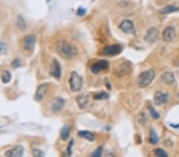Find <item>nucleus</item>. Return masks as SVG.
<instances>
[{"instance_id":"1","label":"nucleus","mask_w":179,"mask_h":157,"mask_svg":"<svg viewBox=\"0 0 179 157\" xmlns=\"http://www.w3.org/2000/svg\"><path fill=\"white\" fill-rule=\"evenodd\" d=\"M56 48L58 54L65 59H72L77 56V49L75 45H73L66 40H60L57 43Z\"/></svg>"},{"instance_id":"2","label":"nucleus","mask_w":179,"mask_h":157,"mask_svg":"<svg viewBox=\"0 0 179 157\" xmlns=\"http://www.w3.org/2000/svg\"><path fill=\"white\" fill-rule=\"evenodd\" d=\"M70 89L73 92H78L82 90L84 86L83 78L76 71H73L70 75Z\"/></svg>"},{"instance_id":"3","label":"nucleus","mask_w":179,"mask_h":157,"mask_svg":"<svg viewBox=\"0 0 179 157\" xmlns=\"http://www.w3.org/2000/svg\"><path fill=\"white\" fill-rule=\"evenodd\" d=\"M155 77V72L153 70H148V71H143L140 73L138 78V83L140 87H145L148 86L150 82L154 80Z\"/></svg>"},{"instance_id":"4","label":"nucleus","mask_w":179,"mask_h":157,"mask_svg":"<svg viewBox=\"0 0 179 157\" xmlns=\"http://www.w3.org/2000/svg\"><path fill=\"white\" fill-rule=\"evenodd\" d=\"M123 48L120 44H112L103 48L102 54L104 56H116L122 52Z\"/></svg>"},{"instance_id":"5","label":"nucleus","mask_w":179,"mask_h":157,"mask_svg":"<svg viewBox=\"0 0 179 157\" xmlns=\"http://www.w3.org/2000/svg\"><path fill=\"white\" fill-rule=\"evenodd\" d=\"M24 149L23 146L16 145L10 149L7 150L5 153L6 157H24Z\"/></svg>"},{"instance_id":"6","label":"nucleus","mask_w":179,"mask_h":157,"mask_svg":"<svg viewBox=\"0 0 179 157\" xmlns=\"http://www.w3.org/2000/svg\"><path fill=\"white\" fill-rule=\"evenodd\" d=\"M108 67H109V62L105 59H102L93 63L91 66V71L94 74H98L101 71V70H106L108 68Z\"/></svg>"},{"instance_id":"7","label":"nucleus","mask_w":179,"mask_h":157,"mask_svg":"<svg viewBox=\"0 0 179 157\" xmlns=\"http://www.w3.org/2000/svg\"><path fill=\"white\" fill-rule=\"evenodd\" d=\"M37 38L34 34H29L25 36L23 41L24 48L27 51H32L34 49L35 44H36Z\"/></svg>"},{"instance_id":"8","label":"nucleus","mask_w":179,"mask_h":157,"mask_svg":"<svg viewBox=\"0 0 179 157\" xmlns=\"http://www.w3.org/2000/svg\"><path fill=\"white\" fill-rule=\"evenodd\" d=\"M52 65V68L50 70V75L56 79H60L62 76V67L60 62L57 59H54Z\"/></svg>"},{"instance_id":"9","label":"nucleus","mask_w":179,"mask_h":157,"mask_svg":"<svg viewBox=\"0 0 179 157\" xmlns=\"http://www.w3.org/2000/svg\"><path fill=\"white\" fill-rule=\"evenodd\" d=\"M119 28H120L122 31H123L126 33H131V34H135V26H134V24H133V22L131 20H123L120 23Z\"/></svg>"},{"instance_id":"10","label":"nucleus","mask_w":179,"mask_h":157,"mask_svg":"<svg viewBox=\"0 0 179 157\" xmlns=\"http://www.w3.org/2000/svg\"><path fill=\"white\" fill-rule=\"evenodd\" d=\"M169 100V94L166 93H163L162 91L155 92L154 96V104L157 105H161L166 103Z\"/></svg>"},{"instance_id":"11","label":"nucleus","mask_w":179,"mask_h":157,"mask_svg":"<svg viewBox=\"0 0 179 157\" xmlns=\"http://www.w3.org/2000/svg\"><path fill=\"white\" fill-rule=\"evenodd\" d=\"M49 89L48 83H42L38 87L36 90V93L34 94V99L37 101H42L44 99L45 94Z\"/></svg>"},{"instance_id":"12","label":"nucleus","mask_w":179,"mask_h":157,"mask_svg":"<svg viewBox=\"0 0 179 157\" xmlns=\"http://www.w3.org/2000/svg\"><path fill=\"white\" fill-rule=\"evenodd\" d=\"M131 70V65L128 63H123L119 64L117 67H115L114 74L119 77L123 76V75L128 74Z\"/></svg>"},{"instance_id":"13","label":"nucleus","mask_w":179,"mask_h":157,"mask_svg":"<svg viewBox=\"0 0 179 157\" xmlns=\"http://www.w3.org/2000/svg\"><path fill=\"white\" fill-rule=\"evenodd\" d=\"M158 36V30L154 27H151L147 30L146 35L144 36V39L146 41L149 43L155 42Z\"/></svg>"},{"instance_id":"14","label":"nucleus","mask_w":179,"mask_h":157,"mask_svg":"<svg viewBox=\"0 0 179 157\" xmlns=\"http://www.w3.org/2000/svg\"><path fill=\"white\" fill-rule=\"evenodd\" d=\"M176 36V32L174 28L172 26L166 27L162 33V38L166 42H170L174 39Z\"/></svg>"},{"instance_id":"15","label":"nucleus","mask_w":179,"mask_h":157,"mask_svg":"<svg viewBox=\"0 0 179 157\" xmlns=\"http://www.w3.org/2000/svg\"><path fill=\"white\" fill-rule=\"evenodd\" d=\"M64 105H65V100L62 98H56L51 101L50 107L53 111L58 113L63 109Z\"/></svg>"},{"instance_id":"16","label":"nucleus","mask_w":179,"mask_h":157,"mask_svg":"<svg viewBox=\"0 0 179 157\" xmlns=\"http://www.w3.org/2000/svg\"><path fill=\"white\" fill-rule=\"evenodd\" d=\"M161 79L166 84H173L175 82V77L173 73L170 71H166L161 75Z\"/></svg>"},{"instance_id":"17","label":"nucleus","mask_w":179,"mask_h":157,"mask_svg":"<svg viewBox=\"0 0 179 157\" xmlns=\"http://www.w3.org/2000/svg\"><path fill=\"white\" fill-rule=\"evenodd\" d=\"M76 101H77V103L80 109H85L89 102V95L81 94L77 97Z\"/></svg>"},{"instance_id":"18","label":"nucleus","mask_w":179,"mask_h":157,"mask_svg":"<svg viewBox=\"0 0 179 157\" xmlns=\"http://www.w3.org/2000/svg\"><path fill=\"white\" fill-rule=\"evenodd\" d=\"M70 132H71V126L70 124H66L64 125L63 128L61 129L60 132V137L62 140H67L70 136Z\"/></svg>"},{"instance_id":"19","label":"nucleus","mask_w":179,"mask_h":157,"mask_svg":"<svg viewBox=\"0 0 179 157\" xmlns=\"http://www.w3.org/2000/svg\"><path fill=\"white\" fill-rule=\"evenodd\" d=\"M179 10V7L177 6H173V5H168V6H164L162 9L159 10L160 13L162 14H169L173 12H177Z\"/></svg>"},{"instance_id":"20","label":"nucleus","mask_w":179,"mask_h":157,"mask_svg":"<svg viewBox=\"0 0 179 157\" xmlns=\"http://www.w3.org/2000/svg\"><path fill=\"white\" fill-rule=\"evenodd\" d=\"M78 136H81L82 138H85V139H87L89 141H93L95 140V136L93 134V132H90V131H87V130H82L78 132Z\"/></svg>"},{"instance_id":"21","label":"nucleus","mask_w":179,"mask_h":157,"mask_svg":"<svg viewBox=\"0 0 179 157\" xmlns=\"http://www.w3.org/2000/svg\"><path fill=\"white\" fill-rule=\"evenodd\" d=\"M16 25H17L18 28L22 31L25 30L26 28V21H25V19H24V17L22 15H18L17 17V20H16Z\"/></svg>"},{"instance_id":"22","label":"nucleus","mask_w":179,"mask_h":157,"mask_svg":"<svg viewBox=\"0 0 179 157\" xmlns=\"http://www.w3.org/2000/svg\"><path fill=\"white\" fill-rule=\"evenodd\" d=\"M149 142L150 144H156L158 142V135L153 128L150 129V136H149Z\"/></svg>"},{"instance_id":"23","label":"nucleus","mask_w":179,"mask_h":157,"mask_svg":"<svg viewBox=\"0 0 179 157\" xmlns=\"http://www.w3.org/2000/svg\"><path fill=\"white\" fill-rule=\"evenodd\" d=\"M11 73L10 71H6V70H4L2 72V75H1V78H2L3 83H8L11 80Z\"/></svg>"},{"instance_id":"24","label":"nucleus","mask_w":179,"mask_h":157,"mask_svg":"<svg viewBox=\"0 0 179 157\" xmlns=\"http://www.w3.org/2000/svg\"><path fill=\"white\" fill-rule=\"evenodd\" d=\"M108 98H109V94L105 91H100L93 96V98H94L95 100L108 99Z\"/></svg>"},{"instance_id":"25","label":"nucleus","mask_w":179,"mask_h":157,"mask_svg":"<svg viewBox=\"0 0 179 157\" xmlns=\"http://www.w3.org/2000/svg\"><path fill=\"white\" fill-rule=\"evenodd\" d=\"M154 154L157 157H168L167 153L162 148H157L154 150Z\"/></svg>"},{"instance_id":"26","label":"nucleus","mask_w":179,"mask_h":157,"mask_svg":"<svg viewBox=\"0 0 179 157\" xmlns=\"http://www.w3.org/2000/svg\"><path fill=\"white\" fill-rule=\"evenodd\" d=\"M103 153V147L102 146H100L93 151L90 157H101Z\"/></svg>"},{"instance_id":"27","label":"nucleus","mask_w":179,"mask_h":157,"mask_svg":"<svg viewBox=\"0 0 179 157\" xmlns=\"http://www.w3.org/2000/svg\"><path fill=\"white\" fill-rule=\"evenodd\" d=\"M149 111H150V115H151V117H152L154 119L159 118V117H160L159 113L156 111V109H154L153 106H151V105H150V106H149Z\"/></svg>"},{"instance_id":"28","label":"nucleus","mask_w":179,"mask_h":157,"mask_svg":"<svg viewBox=\"0 0 179 157\" xmlns=\"http://www.w3.org/2000/svg\"><path fill=\"white\" fill-rule=\"evenodd\" d=\"M33 157H45V153L40 149H34L32 151Z\"/></svg>"},{"instance_id":"29","label":"nucleus","mask_w":179,"mask_h":157,"mask_svg":"<svg viewBox=\"0 0 179 157\" xmlns=\"http://www.w3.org/2000/svg\"><path fill=\"white\" fill-rule=\"evenodd\" d=\"M138 121H139V124H144L145 123H146V115H145V113H139V117H138Z\"/></svg>"},{"instance_id":"30","label":"nucleus","mask_w":179,"mask_h":157,"mask_svg":"<svg viewBox=\"0 0 179 157\" xmlns=\"http://www.w3.org/2000/svg\"><path fill=\"white\" fill-rule=\"evenodd\" d=\"M86 9L85 8H83V7H79L78 9H77V15L79 16H84L86 13Z\"/></svg>"},{"instance_id":"31","label":"nucleus","mask_w":179,"mask_h":157,"mask_svg":"<svg viewBox=\"0 0 179 157\" xmlns=\"http://www.w3.org/2000/svg\"><path fill=\"white\" fill-rule=\"evenodd\" d=\"M12 66L14 67H15V68H18V67H19L21 66V62L18 58H16L15 59H14L13 61H12Z\"/></svg>"},{"instance_id":"32","label":"nucleus","mask_w":179,"mask_h":157,"mask_svg":"<svg viewBox=\"0 0 179 157\" xmlns=\"http://www.w3.org/2000/svg\"><path fill=\"white\" fill-rule=\"evenodd\" d=\"M6 51V45L2 40H0V53H3Z\"/></svg>"},{"instance_id":"33","label":"nucleus","mask_w":179,"mask_h":157,"mask_svg":"<svg viewBox=\"0 0 179 157\" xmlns=\"http://www.w3.org/2000/svg\"><path fill=\"white\" fill-rule=\"evenodd\" d=\"M73 140H71V141L70 142V144L68 145V148H67V153L68 155H72V148H73Z\"/></svg>"},{"instance_id":"34","label":"nucleus","mask_w":179,"mask_h":157,"mask_svg":"<svg viewBox=\"0 0 179 157\" xmlns=\"http://www.w3.org/2000/svg\"><path fill=\"white\" fill-rule=\"evenodd\" d=\"M169 126L173 128H179V123H177V124H172V123H170Z\"/></svg>"},{"instance_id":"35","label":"nucleus","mask_w":179,"mask_h":157,"mask_svg":"<svg viewBox=\"0 0 179 157\" xmlns=\"http://www.w3.org/2000/svg\"><path fill=\"white\" fill-rule=\"evenodd\" d=\"M178 97H179V93H178Z\"/></svg>"}]
</instances>
